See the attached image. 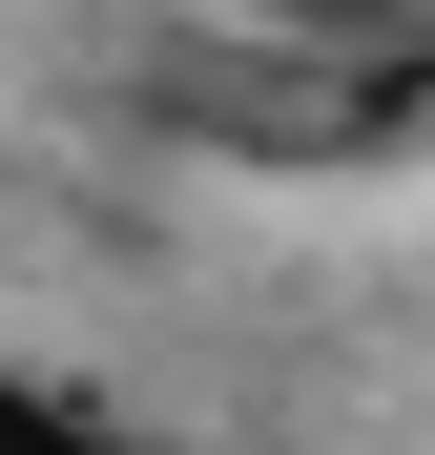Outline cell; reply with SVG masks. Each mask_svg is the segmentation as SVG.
Segmentation results:
<instances>
[{"label": "cell", "mask_w": 435, "mask_h": 455, "mask_svg": "<svg viewBox=\"0 0 435 455\" xmlns=\"http://www.w3.org/2000/svg\"><path fill=\"white\" fill-rule=\"evenodd\" d=\"M0 455H125L104 414H62V394H21V372H0Z\"/></svg>", "instance_id": "6da1fadb"}, {"label": "cell", "mask_w": 435, "mask_h": 455, "mask_svg": "<svg viewBox=\"0 0 435 455\" xmlns=\"http://www.w3.org/2000/svg\"><path fill=\"white\" fill-rule=\"evenodd\" d=\"M207 21H290V42H352L374 0H207Z\"/></svg>", "instance_id": "7a4b0ae2"}]
</instances>
